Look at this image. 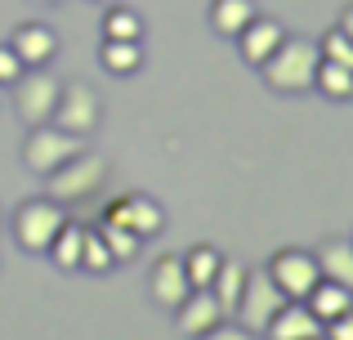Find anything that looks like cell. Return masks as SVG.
<instances>
[{"mask_svg":"<svg viewBox=\"0 0 353 340\" xmlns=\"http://www.w3.org/2000/svg\"><path fill=\"white\" fill-rule=\"evenodd\" d=\"M318 63H322L318 45L286 32V41L259 63V77H264V86L277 90V94H309L313 77H318Z\"/></svg>","mask_w":353,"mask_h":340,"instance_id":"cell-1","label":"cell"},{"mask_svg":"<svg viewBox=\"0 0 353 340\" xmlns=\"http://www.w3.org/2000/svg\"><path fill=\"white\" fill-rule=\"evenodd\" d=\"M45 179V192H50L54 201H63V206H81V201H94L99 192H103L108 183V157L103 152H72L63 166H54L50 174H41Z\"/></svg>","mask_w":353,"mask_h":340,"instance_id":"cell-2","label":"cell"},{"mask_svg":"<svg viewBox=\"0 0 353 340\" xmlns=\"http://www.w3.org/2000/svg\"><path fill=\"white\" fill-rule=\"evenodd\" d=\"M63 219H68V206L54 201L50 192H41V197H23L18 201L9 228H14V242L23 246L27 255H45L50 242H54V233L63 228Z\"/></svg>","mask_w":353,"mask_h":340,"instance_id":"cell-3","label":"cell"},{"mask_svg":"<svg viewBox=\"0 0 353 340\" xmlns=\"http://www.w3.org/2000/svg\"><path fill=\"white\" fill-rule=\"evenodd\" d=\"M99 121H103V99H99V90L90 86V81H63L50 126L77 134V139H90V134L99 130Z\"/></svg>","mask_w":353,"mask_h":340,"instance_id":"cell-4","label":"cell"},{"mask_svg":"<svg viewBox=\"0 0 353 340\" xmlns=\"http://www.w3.org/2000/svg\"><path fill=\"white\" fill-rule=\"evenodd\" d=\"M286 305V296L277 291V282L268 278V269H246V282H241V296L233 309V323H241L246 332L264 336V327L273 323V314Z\"/></svg>","mask_w":353,"mask_h":340,"instance_id":"cell-5","label":"cell"},{"mask_svg":"<svg viewBox=\"0 0 353 340\" xmlns=\"http://www.w3.org/2000/svg\"><path fill=\"white\" fill-rule=\"evenodd\" d=\"M59 86L63 81L54 77L50 68H23V77L14 81V112L23 126H45L54 117V103H59Z\"/></svg>","mask_w":353,"mask_h":340,"instance_id":"cell-6","label":"cell"},{"mask_svg":"<svg viewBox=\"0 0 353 340\" xmlns=\"http://www.w3.org/2000/svg\"><path fill=\"white\" fill-rule=\"evenodd\" d=\"M85 148V139H77V134L59 130V126H27V139H23V166L36 170V174H50L54 166H63V161L72 157V152Z\"/></svg>","mask_w":353,"mask_h":340,"instance_id":"cell-7","label":"cell"},{"mask_svg":"<svg viewBox=\"0 0 353 340\" xmlns=\"http://www.w3.org/2000/svg\"><path fill=\"white\" fill-rule=\"evenodd\" d=\"M264 269H268V278L277 282V291H282L286 300H304L313 291V282L322 278L313 251H304V246H282Z\"/></svg>","mask_w":353,"mask_h":340,"instance_id":"cell-8","label":"cell"},{"mask_svg":"<svg viewBox=\"0 0 353 340\" xmlns=\"http://www.w3.org/2000/svg\"><path fill=\"white\" fill-rule=\"evenodd\" d=\"M103 219H112V224L130 228L134 237H157L165 228V210L157 197H148V192H121V197L108 201Z\"/></svg>","mask_w":353,"mask_h":340,"instance_id":"cell-9","label":"cell"},{"mask_svg":"<svg viewBox=\"0 0 353 340\" xmlns=\"http://www.w3.org/2000/svg\"><path fill=\"white\" fill-rule=\"evenodd\" d=\"M188 291H192V282H188V273H183L179 255H157L152 273H148V296H152V305L165 309V314H174Z\"/></svg>","mask_w":353,"mask_h":340,"instance_id":"cell-10","label":"cell"},{"mask_svg":"<svg viewBox=\"0 0 353 340\" xmlns=\"http://www.w3.org/2000/svg\"><path fill=\"white\" fill-rule=\"evenodd\" d=\"M233 41H237L241 63L259 68V63H264L268 54H273L277 45L286 41V23H282V18H273V14H255V18H250V23L233 36Z\"/></svg>","mask_w":353,"mask_h":340,"instance_id":"cell-11","label":"cell"},{"mask_svg":"<svg viewBox=\"0 0 353 340\" xmlns=\"http://www.w3.org/2000/svg\"><path fill=\"white\" fill-rule=\"evenodd\" d=\"M224 309H219V300H215V291L210 287H192L188 296H183V305L174 309V323H179V332L188 336V340H197V336H206L215 323H224Z\"/></svg>","mask_w":353,"mask_h":340,"instance_id":"cell-12","label":"cell"},{"mask_svg":"<svg viewBox=\"0 0 353 340\" xmlns=\"http://www.w3.org/2000/svg\"><path fill=\"white\" fill-rule=\"evenodd\" d=\"M9 45H14V54L23 59V68H50V59L59 54V36H54V27L36 23V18H27V23L14 27Z\"/></svg>","mask_w":353,"mask_h":340,"instance_id":"cell-13","label":"cell"},{"mask_svg":"<svg viewBox=\"0 0 353 340\" xmlns=\"http://www.w3.org/2000/svg\"><path fill=\"white\" fill-rule=\"evenodd\" d=\"M268 340H318L322 336V323L313 318V309L304 300H286L282 309L273 314V323L264 327Z\"/></svg>","mask_w":353,"mask_h":340,"instance_id":"cell-14","label":"cell"},{"mask_svg":"<svg viewBox=\"0 0 353 340\" xmlns=\"http://www.w3.org/2000/svg\"><path fill=\"white\" fill-rule=\"evenodd\" d=\"M313 260H318V273L327 282H340V287L353 291V237H322L318 251H313Z\"/></svg>","mask_w":353,"mask_h":340,"instance_id":"cell-15","label":"cell"},{"mask_svg":"<svg viewBox=\"0 0 353 340\" xmlns=\"http://www.w3.org/2000/svg\"><path fill=\"white\" fill-rule=\"evenodd\" d=\"M304 305H309V309H313V318L327 327L331 318H340L345 309H353V291H349V287H340V282L318 278V282H313V291L304 296Z\"/></svg>","mask_w":353,"mask_h":340,"instance_id":"cell-16","label":"cell"},{"mask_svg":"<svg viewBox=\"0 0 353 340\" xmlns=\"http://www.w3.org/2000/svg\"><path fill=\"white\" fill-rule=\"evenodd\" d=\"M81 242H85V224H77V219H63V228L54 233V242H50V260H54V269H63V273H81Z\"/></svg>","mask_w":353,"mask_h":340,"instance_id":"cell-17","label":"cell"},{"mask_svg":"<svg viewBox=\"0 0 353 340\" xmlns=\"http://www.w3.org/2000/svg\"><path fill=\"white\" fill-rule=\"evenodd\" d=\"M99 63L112 77H134L143 68V41H103L99 45Z\"/></svg>","mask_w":353,"mask_h":340,"instance_id":"cell-18","label":"cell"},{"mask_svg":"<svg viewBox=\"0 0 353 340\" xmlns=\"http://www.w3.org/2000/svg\"><path fill=\"white\" fill-rule=\"evenodd\" d=\"M255 14H259L255 0H210V27H215L219 36H228V41H233Z\"/></svg>","mask_w":353,"mask_h":340,"instance_id":"cell-19","label":"cell"},{"mask_svg":"<svg viewBox=\"0 0 353 340\" xmlns=\"http://www.w3.org/2000/svg\"><path fill=\"white\" fill-rule=\"evenodd\" d=\"M103 41H143V14L112 0L103 14Z\"/></svg>","mask_w":353,"mask_h":340,"instance_id":"cell-20","label":"cell"},{"mask_svg":"<svg viewBox=\"0 0 353 340\" xmlns=\"http://www.w3.org/2000/svg\"><path fill=\"white\" fill-rule=\"evenodd\" d=\"M241 282H246V264H241V260H224V264H219V273L210 278V291H215L219 309H224L228 318H233V309H237Z\"/></svg>","mask_w":353,"mask_h":340,"instance_id":"cell-21","label":"cell"},{"mask_svg":"<svg viewBox=\"0 0 353 340\" xmlns=\"http://www.w3.org/2000/svg\"><path fill=\"white\" fill-rule=\"evenodd\" d=\"M313 90L318 94H327L331 103H345V99H353V72L340 68V63H318V77H313Z\"/></svg>","mask_w":353,"mask_h":340,"instance_id":"cell-22","label":"cell"},{"mask_svg":"<svg viewBox=\"0 0 353 340\" xmlns=\"http://www.w3.org/2000/svg\"><path fill=\"white\" fill-rule=\"evenodd\" d=\"M179 260H183V273H188L192 287H210V278H215L219 264H224V255H219L210 242H201V246H192L188 255H179Z\"/></svg>","mask_w":353,"mask_h":340,"instance_id":"cell-23","label":"cell"},{"mask_svg":"<svg viewBox=\"0 0 353 340\" xmlns=\"http://www.w3.org/2000/svg\"><path fill=\"white\" fill-rule=\"evenodd\" d=\"M94 228H99V237L108 242V251H112V260H117V264H130L139 251H143V237H134L130 228L112 224V219H103V215H99V224H94Z\"/></svg>","mask_w":353,"mask_h":340,"instance_id":"cell-24","label":"cell"},{"mask_svg":"<svg viewBox=\"0 0 353 340\" xmlns=\"http://www.w3.org/2000/svg\"><path fill=\"white\" fill-rule=\"evenodd\" d=\"M117 260L108 251V242L99 237L94 224H85V242H81V273H112Z\"/></svg>","mask_w":353,"mask_h":340,"instance_id":"cell-25","label":"cell"},{"mask_svg":"<svg viewBox=\"0 0 353 340\" xmlns=\"http://www.w3.org/2000/svg\"><path fill=\"white\" fill-rule=\"evenodd\" d=\"M318 54H322L327 63H340V68H349V72H353V41H349L345 32H340V27H331V32L318 41Z\"/></svg>","mask_w":353,"mask_h":340,"instance_id":"cell-26","label":"cell"},{"mask_svg":"<svg viewBox=\"0 0 353 340\" xmlns=\"http://www.w3.org/2000/svg\"><path fill=\"white\" fill-rule=\"evenodd\" d=\"M18 77H23V59L14 54L9 41H0V86H14Z\"/></svg>","mask_w":353,"mask_h":340,"instance_id":"cell-27","label":"cell"},{"mask_svg":"<svg viewBox=\"0 0 353 340\" xmlns=\"http://www.w3.org/2000/svg\"><path fill=\"white\" fill-rule=\"evenodd\" d=\"M197 340H259L255 332H246L241 323H233V318H224V323H215L206 336H197Z\"/></svg>","mask_w":353,"mask_h":340,"instance_id":"cell-28","label":"cell"},{"mask_svg":"<svg viewBox=\"0 0 353 340\" xmlns=\"http://www.w3.org/2000/svg\"><path fill=\"white\" fill-rule=\"evenodd\" d=\"M322 340H353V309H345L340 318H331L322 327Z\"/></svg>","mask_w":353,"mask_h":340,"instance_id":"cell-29","label":"cell"},{"mask_svg":"<svg viewBox=\"0 0 353 340\" xmlns=\"http://www.w3.org/2000/svg\"><path fill=\"white\" fill-rule=\"evenodd\" d=\"M336 27H340V32H345L349 41H353V5H345V9H340V23H336Z\"/></svg>","mask_w":353,"mask_h":340,"instance_id":"cell-30","label":"cell"},{"mask_svg":"<svg viewBox=\"0 0 353 340\" xmlns=\"http://www.w3.org/2000/svg\"><path fill=\"white\" fill-rule=\"evenodd\" d=\"M90 5H112V0H90Z\"/></svg>","mask_w":353,"mask_h":340,"instance_id":"cell-31","label":"cell"},{"mask_svg":"<svg viewBox=\"0 0 353 340\" xmlns=\"http://www.w3.org/2000/svg\"><path fill=\"white\" fill-rule=\"evenodd\" d=\"M41 5H59V0H41Z\"/></svg>","mask_w":353,"mask_h":340,"instance_id":"cell-32","label":"cell"},{"mask_svg":"<svg viewBox=\"0 0 353 340\" xmlns=\"http://www.w3.org/2000/svg\"><path fill=\"white\" fill-rule=\"evenodd\" d=\"M318 340H322V336H318Z\"/></svg>","mask_w":353,"mask_h":340,"instance_id":"cell-33","label":"cell"}]
</instances>
